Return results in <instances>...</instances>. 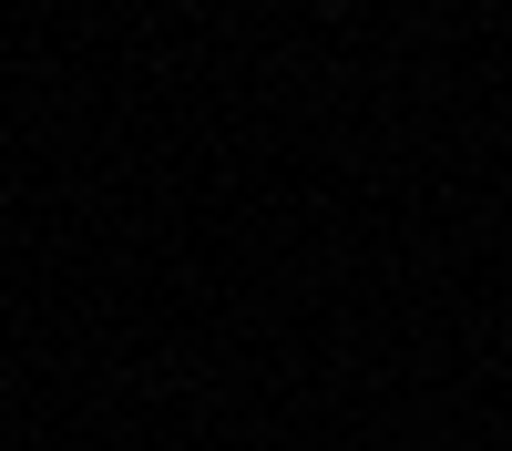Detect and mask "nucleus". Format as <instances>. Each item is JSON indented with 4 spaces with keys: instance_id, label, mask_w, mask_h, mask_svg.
Masks as SVG:
<instances>
[{
    "instance_id": "f257e3e1",
    "label": "nucleus",
    "mask_w": 512,
    "mask_h": 451,
    "mask_svg": "<svg viewBox=\"0 0 512 451\" xmlns=\"http://www.w3.org/2000/svg\"><path fill=\"white\" fill-rule=\"evenodd\" d=\"M328 11H338V0H328Z\"/></svg>"
}]
</instances>
